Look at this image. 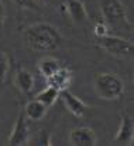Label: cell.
<instances>
[{
  "instance_id": "obj_6",
  "label": "cell",
  "mask_w": 134,
  "mask_h": 146,
  "mask_svg": "<svg viewBox=\"0 0 134 146\" xmlns=\"http://www.w3.org/2000/svg\"><path fill=\"white\" fill-rule=\"evenodd\" d=\"M69 145L72 146H95L97 145L96 133L86 126L74 128L69 132Z\"/></svg>"
},
{
  "instance_id": "obj_16",
  "label": "cell",
  "mask_w": 134,
  "mask_h": 146,
  "mask_svg": "<svg viewBox=\"0 0 134 146\" xmlns=\"http://www.w3.org/2000/svg\"><path fill=\"white\" fill-rule=\"evenodd\" d=\"M11 1L21 9H28V10H33V11H41V7L38 6V3L35 0H11Z\"/></svg>"
},
{
  "instance_id": "obj_18",
  "label": "cell",
  "mask_w": 134,
  "mask_h": 146,
  "mask_svg": "<svg viewBox=\"0 0 134 146\" xmlns=\"http://www.w3.org/2000/svg\"><path fill=\"white\" fill-rule=\"evenodd\" d=\"M35 142H37V145H52L51 141H49V138L47 136V132H45V131H41L40 138H37Z\"/></svg>"
},
{
  "instance_id": "obj_19",
  "label": "cell",
  "mask_w": 134,
  "mask_h": 146,
  "mask_svg": "<svg viewBox=\"0 0 134 146\" xmlns=\"http://www.w3.org/2000/svg\"><path fill=\"white\" fill-rule=\"evenodd\" d=\"M4 20H6V9H4V6H3L1 0H0V27H3Z\"/></svg>"
},
{
  "instance_id": "obj_2",
  "label": "cell",
  "mask_w": 134,
  "mask_h": 146,
  "mask_svg": "<svg viewBox=\"0 0 134 146\" xmlns=\"http://www.w3.org/2000/svg\"><path fill=\"white\" fill-rule=\"evenodd\" d=\"M93 88L97 97L104 101H117L124 94V81L112 72L97 74L93 80Z\"/></svg>"
},
{
  "instance_id": "obj_12",
  "label": "cell",
  "mask_w": 134,
  "mask_h": 146,
  "mask_svg": "<svg viewBox=\"0 0 134 146\" xmlns=\"http://www.w3.org/2000/svg\"><path fill=\"white\" fill-rule=\"evenodd\" d=\"M66 10L71 19L75 23H85L88 20V11L85 4L81 0H68L66 1Z\"/></svg>"
},
{
  "instance_id": "obj_8",
  "label": "cell",
  "mask_w": 134,
  "mask_h": 146,
  "mask_svg": "<svg viewBox=\"0 0 134 146\" xmlns=\"http://www.w3.org/2000/svg\"><path fill=\"white\" fill-rule=\"evenodd\" d=\"M59 98L62 99L64 105L66 106V109L76 118H82L88 109V105L85 101H82L81 98L74 95L72 92H69L68 90H64L59 92Z\"/></svg>"
},
{
  "instance_id": "obj_14",
  "label": "cell",
  "mask_w": 134,
  "mask_h": 146,
  "mask_svg": "<svg viewBox=\"0 0 134 146\" xmlns=\"http://www.w3.org/2000/svg\"><path fill=\"white\" fill-rule=\"evenodd\" d=\"M58 98H59V91L55 90V88H52V87H49V85H47L44 90H41L37 94V99L40 102H43L47 108L52 106Z\"/></svg>"
},
{
  "instance_id": "obj_17",
  "label": "cell",
  "mask_w": 134,
  "mask_h": 146,
  "mask_svg": "<svg viewBox=\"0 0 134 146\" xmlns=\"http://www.w3.org/2000/svg\"><path fill=\"white\" fill-rule=\"evenodd\" d=\"M106 34H109V27L104 23H96L95 24V36L102 37V36H106Z\"/></svg>"
},
{
  "instance_id": "obj_1",
  "label": "cell",
  "mask_w": 134,
  "mask_h": 146,
  "mask_svg": "<svg viewBox=\"0 0 134 146\" xmlns=\"http://www.w3.org/2000/svg\"><path fill=\"white\" fill-rule=\"evenodd\" d=\"M26 44L38 52H51L59 47L62 36L58 29L49 23H35L28 26L23 33Z\"/></svg>"
},
{
  "instance_id": "obj_11",
  "label": "cell",
  "mask_w": 134,
  "mask_h": 146,
  "mask_svg": "<svg viewBox=\"0 0 134 146\" xmlns=\"http://www.w3.org/2000/svg\"><path fill=\"white\" fill-rule=\"evenodd\" d=\"M47 111H48V108L45 106L43 102H40L35 98V99H31V101L27 102V105H26V108H24L23 112H24V115H26L27 119L37 122V121H41L47 115Z\"/></svg>"
},
{
  "instance_id": "obj_10",
  "label": "cell",
  "mask_w": 134,
  "mask_h": 146,
  "mask_svg": "<svg viewBox=\"0 0 134 146\" xmlns=\"http://www.w3.org/2000/svg\"><path fill=\"white\" fill-rule=\"evenodd\" d=\"M14 85L17 87V90L20 92L28 94L34 90V85H35L34 75L27 70H18L14 77Z\"/></svg>"
},
{
  "instance_id": "obj_13",
  "label": "cell",
  "mask_w": 134,
  "mask_h": 146,
  "mask_svg": "<svg viewBox=\"0 0 134 146\" xmlns=\"http://www.w3.org/2000/svg\"><path fill=\"white\" fill-rule=\"evenodd\" d=\"M59 67H61V62L56 58H54V57H44L38 62V71L45 78L49 77V75H52Z\"/></svg>"
},
{
  "instance_id": "obj_9",
  "label": "cell",
  "mask_w": 134,
  "mask_h": 146,
  "mask_svg": "<svg viewBox=\"0 0 134 146\" xmlns=\"http://www.w3.org/2000/svg\"><path fill=\"white\" fill-rule=\"evenodd\" d=\"M47 85L58 90L59 92L64 90H68L71 82H72V71L68 70L66 67H59L52 75L47 77Z\"/></svg>"
},
{
  "instance_id": "obj_7",
  "label": "cell",
  "mask_w": 134,
  "mask_h": 146,
  "mask_svg": "<svg viewBox=\"0 0 134 146\" xmlns=\"http://www.w3.org/2000/svg\"><path fill=\"white\" fill-rule=\"evenodd\" d=\"M134 139V122L129 113L120 116V125L114 136V142L120 145H131Z\"/></svg>"
},
{
  "instance_id": "obj_20",
  "label": "cell",
  "mask_w": 134,
  "mask_h": 146,
  "mask_svg": "<svg viewBox=\"0 0 134 146\" xmlns=\"http://www.w3.org/2000/svg\"><path fill=\"white\" fill-rule=\"evenodd\" d=\"M45 1H48V3H49V1H55V0H45Z\"/></svg>"
},
{
  "instance_id": "obj_5",
  "label": "cell",
  "mask_w": 134,
  "mask_h": 146,
  "mask_svg": "<svg viewBox=\"0 0 134 146\" xmlns=\"http://www.w3.org/2000/svg\"><path fill=\"white\" fill-rule=\"evenodd\" d=\"M7 143L11 146H23V145H30V129L27 125V118L24 115V112H20L16 123L11 129V133L7 139Z\"/></svg>"
},
{
  "instance_id": "obj_15",
  "label": "cell",
  "mask_w": 134,
  "mask_h": 146,
  "mask_svg": "<svg viewBox=\"0 0 134 146\" xmlns=\"http://www.w3.org/2000/svg\"><path fill=\"white\" fill-rule=\"evenodd\" d=\"M9 71H10V60L7 54L3 50H0V85L6 81Z\"/></svg>"
},
{
  "instance_id": "obj_3",
  "label": "cell",
  "mask_w": 134,
  "mask_h": 146,
  "mask_svg": "<svg viewBox=\"0 0 134 146\" xmlns=\"http://www.w3.org/2000/svg\"><path fill=\"white\" fill-rule=\"evenodd\" d=\"M100 11L103 14L104 21L110 27L127 31L133 30V26L127 19L126 7L122 0H100Z\"/></svg>"
},
{
  "instance_id": "obj_4",
  "label": "cell",
  "mask_w": 134,
  "mask_h": 146,
  "mask_svg": "<svg viewBox=\"0 0 134 146\" xmlns=\"http://www.w3.org/2000/svg\"><path fill=\"white\" fill-rule=\"evenodd\" d=\"M97 46L103 51H106L114 57H127L134 50L131 41L122 38L119 36H113V34H106V36L97 37Z\"/></svg>"
}]
</instances>
